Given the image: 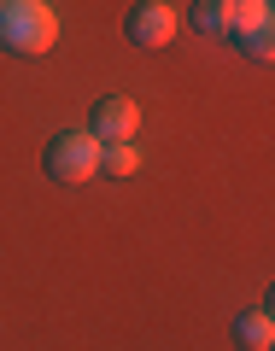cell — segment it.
Wrapping results in <instances>:
<instances>
[{
	"label": "cell",
	"instance_id": "obj_1",
	"mask_svg": "<svg viewBox=\"0 0 275 351\" xmlns=\"http://www.w3.org/2000/svg\"><path fill=\"white\" fill-rule=\"evenodd\" d=\"M0 41H6V53H24V59L47 53L59 41V18L41 0H0Z\"/></svg>",
	"mask_w": 275,
	"mask_h": 351
},
{
	"label": "cell",
	"instance_id": "obj_2",
	"mask_svg": "<svg viewBox=\"0 0 275 351\" xmlns=\"http://www.w3.org/2000/svg\"><path fill=\"white\" fill-rule=\"evenodd\" d=\"M41 164H47L53 182H94L100 176V141L88 135V129H64V135L47 141V152H41Z\"/></svg>",
	"mask_w": 275,
	"mask_h": 351
},
{
	"label": "cell",
	"instance_id": "obj_3",
	"mask_svg": "<svg viewBox=\"0 0 275 351\" xmlns=\"http://www.w3.org/2000/svg\"><path fill=\"white\" fill-rule=\"evenodd\" d=\"M123 36L135 41V47H170L176 41V6H164V0H135L123 18Z\"/></svg>",
	"mask_w": 275,
	"mask_h": 351
},
{
	"label": "cell",
	"instance_id": "obj_4",
	"mask_svg": "<svg viewBox=\"0 0 275 351\" xmlns=\"http://www.w3.org/2000/svg\"><path fill=\"white\" fill-rule=\"evenodd\" d=\"M135 129H141V106L129 94H100L94 100V129H88L94 141H135Z\"/></svg>",
	"mask_w": 275,
	"mask_h": 351
},
{
	"label": "cell",
	"instance_id": "obj_5",
	"mask_svg": "<svg viewBox=\"0 0 275 351\" xmlns=\"http://www.w3.org/2000/svg\"><path fill=\"white\" fill-rule=\"evenodd\" d=\"M263 24H270V0H223V36L228 41L252 36V29H263Z\"/></svg>",
	"mask_w": 275,
	"mask_h": 351
},
{
	"label": "cell",
	"instance_id": "obj_6",
	"mask_svg": "<svg viewBox=\"0 0 275 351\" xmlns=\"http://www.w3.org/2000/svg\"><path fill=\"white\" fill-rule=\"evenodd\" d=\"M235 346H240V351H270V346H275V316H270V311L235 316Z\"/></svg>",
	"mask_w": 275,
	"mask_h": 351
},
{
	"label": "cell",
	"instance_id": "obj_7",
	"mask_svg": "<svg viewBox=\"0 0 275 351\" xmlns=\"http://www.w3.org/2000/svg\"><path fill=\"white\" fill-rule=\"evenodd\" d=\"M141 170V152L135 141H100V176H112V182H123V176Z\"/></svg>",
	"mask_w": 275,
	"mask_h": 351
},
{
	"label": "cell",
	"instance_id": "obj_8",
	"mask_svg": "<svg viewBox=\"0 0 275 351\" xmlns=\"http://www.w3.org/2000/svg\"><path fill=\"white\" fill-rule=\"evenodd\" d=\"M193 24H200L205 36H223V0H200V6H193Z\"/></svg>",
	"mask_w": 275,
	"mask_h": 351
},
{
	"label": "cell",
	"instance_id": "obj_9",
	"mask_svg": "<svg viewBox=\"0 0 275 351\" xmlns=\"http://www.w3.org/2000/svg\"><path fill=\"white\" fill-rule=\"evenodd\" d=\"M240 47H246L252 59H270V53H275V24H263V29H252V36H240Z\"/></svg>",
	"mask_w": 275,
	"mask_h": 351
}]
</instances>
